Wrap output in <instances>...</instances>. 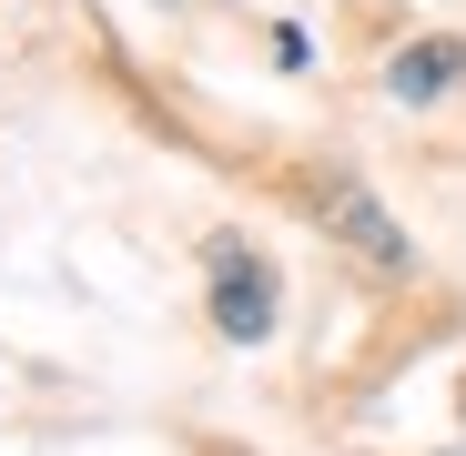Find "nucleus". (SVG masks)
<instances>
[{
	"mask_svg": "<svg viewBox=\"0 0 466 456\" xmlns=\"http://www.w3.org/2000/svg\"><path fill=\"white\" fill-rule=\"evenodd\" d=\"M385 82H396L406 102H426V92H446V82H456V41H426L416 61H396V71H385Z\"/></svg>",
	"mask_w": 466,
	"mask_h": 456,
	"instance_id": "7ed1b4c3",
	"label": "nucleus"
},
{
	"mask_svg": "<svg viewBox=\"0 0 466 456\" xmlns=\"http://www.w3.org/2000/svg\"><path fill=\"white\" fill-rule=\"evenodd\" d=\"M315 203H325V223H335V234H345V244H355L365 264H385V274H406V234H396V223H385V203H375V193H365L355 173H335V183H325Z\"/></svg>",
	"mask_w": 466,
	"mask_h": 456,
	"instance_id": "f257e3e1",
	"label": "nucleus"
},
{
	"mask_svg": "<svg viewBox=\"0 0 466 456\" xmlns=\"http://www.w3.org/2000/svg\"><path fill=\"white\" fill-rule=\"evenodd\" d=\"M213 325H223L233 345H264V335H274V264L223 254V274H213Z\"/></svg>",
	"mask_w": 466,
	"mask_h": 456,
	"instance_id": "f03ea898",
	"label": "nucleus"
}]
</instances>
